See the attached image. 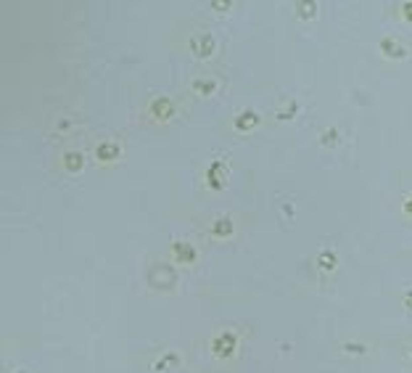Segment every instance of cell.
Masks as SVG:
<instances>
[{"mask_svg": "<svg viewBox=\"0 0 412 373\" xmlns=\"http://www.w3.org/2000/svg\"><path fill=\"white\" fill-rule=\"evenodd\" d=\"M154 111H156V114L161 116V119H164V116H167V114L172 111V103H169V101H159L156 106H154Z\"/></svg>", "mask_w": 412, "mask_h": 373, "instance_id": "obj_6", "label": "cell"}, {"mask_svg": "<svg viewBox=\"0 0 412 373\" xmlns=\"http://www.w3.org/2000/svg\"><path fill=\"white\" fill-rule=\"evenodd\" d=\"M193 51L196 56H201V58H209L211 51H214V40H211V34H198V37H193Z\"/></svg>", "mask_w": 412, "mask_h": 373, "instance_id": "obj_1", "label": "cell"}, {"mask_svg": "<svg viewBox=\"0 0 412 373\" xmlns=\"http://www.w3.org/2000/svg\"><path fill=\"white\" fill-rule=\"evenodd\" d=\"M233 344H235V336H233V334H222L219 339L214 342V349H217V355L227 357V355L233 352Z\"/></svg>", "mask_w": 412, "mask_h": 373, "instance_id": "obj_2", "label": "cell"}, {"mask_svg": "<svg viewBox=\"0 0 412 373\" xmlns=\"http://www.w3.org/2000/svg\"><path fill=\"white\" fill-rule=\"evenodd\" d=\"M254 125H259V116L254 111H246L235 119V127H238V130H249V127H254Z\"/></svg>", "mask_w": 412, "mask_h": 373, "instance_id": "obj_4", "label": "cell"}, {"mask_svg": "<svg viewBox=\"0 0 412 373\" xmlns=\"http://www.w3.org/2000/svg\"><path fill=\"white\" fill-rule=\"evenodd\" d=\"M98 156H101V159H109V156L114 159V156H116V146H109V143H103V146L98 148Z\"/></svg>", "mask_w": 412, "mask_h": 373, "instance_id": "obj_7", "label": "cell"}, {"mask_svg": "<svg viewBox=\"0 0 412 373\" xmlns=\"http://www.w3.org/2000/svg\"><path fill=\"white\" fill-rule=\"evenodd\" d=\"M209 185H211V188H222V185H225V172H222V164H211V170H209Z\"/></svg>", "mask_w": 412, "mask_h": 373, "instance_id": "obj_3", "label": "cell"}, {"mask_svg": "<svg viewBox=\"0 0 412 373\" xmlns=\"http://www.w3.org/2000/svg\"><path fill=\"white\" fill-rule=\"evenodd\" d=\"M66 161H72V170H79V156H77V154L66 156Z\"/></svg>", "mask_w": 412, "mask_h": 373, "instance_id": "obj_10", "label": "cell"}, {"mask_svg": "<svg viewBox=\"0 0 412 373\" xmlns=\"http://www.w3.org/2000/svg\"><path fill=\"white\" fill-rule=\"evenodd\" d=\"M233 225H230V220H219V223H214V233H230Z\"/></svg>", "mask_w": 412, "mask_h": 373, "instance_id": "obj_9", "label": "cell"}, {"mask_svg": "<svg viewBox=\"0 0 412 373\" xmlns=\"http://www.w3.org/2000/svg\"><path fill=\"white\" fill-rule=\"evenodd\" d=\"M193 88H196L198 93H204V96H209V93H211V90L217 88V82H196Z\"/></svg>", "mask_w": 412, "mask_h": 373, "instance_id": "obj_8", "label": "cell"}, {"mask_svg": "<svg viewBox=\"0 0 412 373\" xmlns=\"http://www.w3.org/2000/svg\"><path fill=\"white\" fill-rule=\"evenodd\" d=\"M174 252H177L180 262H191V260H196V254L188 249V243H177V246H174Z\"/></svg>", "mask_w": 412, "mask_h": 373, "instance_id": "obj_5", "label": "cell"}]
</instances>
